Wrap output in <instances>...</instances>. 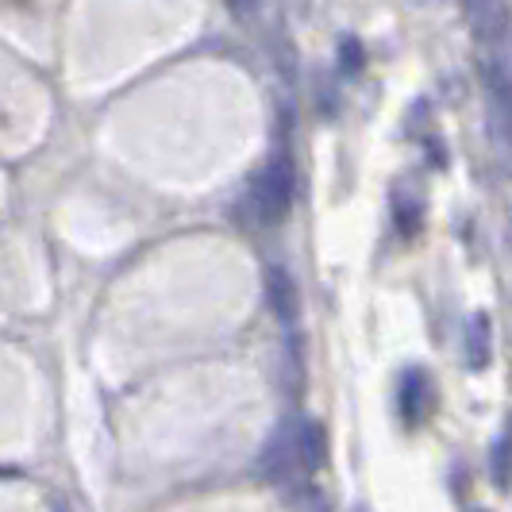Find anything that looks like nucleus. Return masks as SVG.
<instances>
[{
	"label": "nucleus",
	"instance_id": "nucleus-1",
	"mask_svg": "<svg viewBox=\"0 0 512 512\" xmlns=\"http://www.w3.org/2000/svg\"><path fill=\"white\" fill-rule=\"evenodd\" d=\"M293 166H289V158H278V162H270L255 181H251V189H247V197L239 201V220L247 224V228H270V224H278L289 205H293Z\"/></svg>",
	"mask_w": 512,
	"mask_h": 512
},
{
	"label": "nucleus",
	"instance_id": "nucleus-6",
	"mask_svg": "<svg viewBox=\"0 0 512 512\" xmlns=\"http://www.w3.org/2000/svg\"><path fill=\"white\" fill-rule=\"evenodd\" d=\"M470 20H482V24H478V35L497 39V35L509 31L512 12L509 8H501V4H474V8H470Z\"/></svg>",
	"mask_w": 512,
	"mask_h": 512
},
{
	"label": "nucleus",
	"instance_id": "nucleus-3",
	"mask_svg": "<svg viewBox=\"0 0 512 512\" xmlns=\"http://www.w3.org/2000/svg\"><path fill=\"white\" fill-rule=\"evenodd\" d=\"M289 432H293V447H297L301 466L305 470H320L324 459H328V436H324V428L316 420H297V424H289Z\"/></svg>",
	"mask_w": 512,
	"mask_h": 512
},
{
	"label": "nucleus",
	"instance_id": "nucleus-4",
	"mask_svg": "<svg viewBox=\"0 0 512 512\" xmlns=\"http://www.w3.org/2000/svg\"><path fill=\"white\" fill-rule=\"evenodd\" d=\"M266 297H270V308L282 324H293L297 320V285L285 274L282 266L266 270Z\"/></svg>",
	"mask_w": 512,
	"mask_h": 512
},
{
	"label": "nucleus",
	"instance_id": "nucleus-5",
	"mask_svg": "<svg viewBox=\"0 0 512 512\" xmlns=\"http://www.w3.org/2000/svg\"><path fill=\"white\" fill-rule=\"evenodd\" d=\"M489 351H493V328H489V316L478 312L466 324V362H470V370H486Z\"/></svg>",
	"mask_w": 512,
	"mask_h": 512
},
{
	"label": "nucleus",
	"instance_id": "nucleus-2",
	"mask_svg": "<svg viewBox=\"0 0 512 512\" xmlns=\"http://www.w3.org/2000/svg\"><path fill=\"white\" fill-rule=\"evenodd\" d=\"M428 401H432V382H428V374L405 370L401 382H397V409H401V416H405L409 424H416V420L428 412Z\"/></svg>",
	"mask_w": 512,
	"mask_h": 512
},
{
	"label": "nucleus",
	"instance_id": "nucleus-8",
	"mask_svg": "<svg viewBox=\"0 0 512 512\" xmlns=\"http://www.w3.org/2000/svg\"><path fill=\"white\" fill-rule=\"evenodd\" d=\"M397 224H401L405 235H412L416 224H420V201H397Z\"/></svg>",
	"mask_w": 512,
	"mask_h": 512
},
{
	"label": "nucleus",
	"instance_id": "nucleus-9",
	"mask_svg": "<svg viewBox=\"0 0 512 512\" xmlns=\"http://www.w3.org/2000/svg\"><path fill=\"white\" fill-rule=\"evenodd\" d=\"M359 66H362V47L355 43V39H347V43H343V70L355 74Z\"/></svg>",
	"mask_w": 512,
	"mask_h": 512
},
{
	"label": "nucleus",
	"instance_id": "nucleus-7",
	"mask_svg": "<svg viewBox=\"0 0 512 512\" xmlns=\"http://www.w3.org/2000/svg\"><path fill=\"white\" fill-rule=\"evenodd\" d=\"M509 466H512V439H501L497 447H493V478L505 486L509 482Z\"/></svg>",
	"mask_w": 512,
	"mask_h": 512
}]
</instances>
